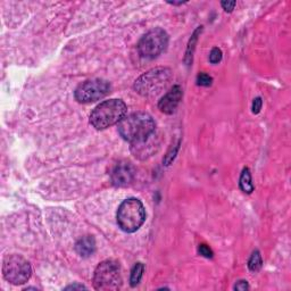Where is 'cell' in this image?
Segmentation results:
<instances>
[{
	"instance_id": "6da1fadb",
	"label": "cell",
	"mask_w": 291,
	"mask_h": 291,
	"mask_svg": "<svg viewBox=\"0 0 291 291\" xmlns=\"http://www.w3.org/2000/svg\"><path fill=\"white\" fill-rule=\"evenodd\" d=\"M156 130V123L148 113L136 112L124 118L118 123V132L124 140L132 144L147 141Z\"/></svg>"
},
{
	"instance_id": "7a4b0ae2",
	"label": "cell",
	"mask_w": 291,
	"mask_h": 291,
	"mask_svg": "<svg viewBox=\"0 0 291 291\" xmlns=\"http://www.w3.org/2000/svg\"><path fill=\"white\" fill-rule=\"evenodd\" d=\"M128 107L120 99H110L94 108L90 115V123L97 130H105L120 123L126 114Z\"/></svg>"
},
{
	"instance_id": "3957f363",
	"label": "cell",
	"mask_w": 291,
	"mask_h": 291,
	"mask_svg": "<svg viewBox=\"0 0 291 291\" xmlns=\"http://www.w3.org/2000/svg\"><path fill=\"white\" fill-rule=\"evenodd\" d=\"M171 80V70L168 68H156L142 74L134 82L133 89L144 97H154L165 89Z\"/></svg>"
},
{
	"instance_id": "277c9868",
	"label": "cell",
	"mask_w": 291,
	"mask_h": 291,
	"mask_svg": "<svg viewBox=\"0 0 291 291\" xmlns=\"http://www.w3.org/2000/svg\"><path fill=\"white\" fill-rule=\"evenodd\" d=\"M146 221V210L139 199L128 198L120 204L118 210V224L126 234L138 231Z\"/></svg>"
},
{
	"instance_id": "5b68a950",
	"label": "cell",
	"mask_w": 291,
	"mask_h": 291,
	"mask_svg": "<svg viewBox=\"0 0 291 291\" xmlns=\"http://www.w3.org/2000/svg\"><path fill=\"white\" fill-rule=\"evenodd\" d=\"M122 286L120 266L118 262L107 260L102 262L94 270V286L96 290L113 291Z\"/></svg>"
},
{
	"instance_id": "8992f818",
	"label": "cell",
	"mask_w": 291,
	"mask_h": 291,
	"mask_svg": "<svg viewBox=\"0 0 291 291\" xmlns=\"http://www.w3.org/2000/svg\"><path fill=\"white\" fill-rule=\"evenodd\" d=\"M2 276L12 284H24L32 276L31 265L24 257L20 255L7 256L4 260Z\"/></svg>"
},
{
	"instance_id": "52a82bcc",
	"label": "cell",
	"mask_w": 291,
	"mask_h": 291,
	"mask_svg": "<svg viewBox=\"0 0 291 291\" xmlns=\"http://www.w3.org/2000/svg\"><path fill=\"white\" fill-rule=\"evenodd\" d=\"M168 44V34L163 28H152L140 39L138 52L141 57L154 60L163 52Z\"/></svg>"
},
{
	"instance_id": "ba28073f",
	"label": "cell",
	"mask_w": 291,
	"mask_h": 291,
	"mask_svg": "<svg viewBox=\"0 0 291 291\" xmlns=\"http://www.w3.org/2000/svg\"><path fill=\"white\" fill-rule=\"evenodd\" d=\"M110 92V83L104 78L86 80L76 89L74 97L81 104H90L100 100Z\"/></svg>"
},
{
	"instance_id": "9c48e42d",
	"label": "cell",
	"mask_w": 291,
	"mask_h": 291,
	"mask_svg": "<svg viewBox=\"0 0 291 291\" xmlns=\"http://www.w3.org/2000/svg\"><path fill=\"white\" fill-rule=\"evenodd\" d=\"M136 176V171L131 163L122 162L115 166L112 172V182L116 186H130Z\"/></svg>"
},
{
	"instance_id": "30bf717a",
	"label": "cell",
	"mask_w": 291,
	"mask_h": 291,
	"mask_svg": "<svg viewBox=\"0 0 291 291\" xmlns=\"http://www.w3.org/2000/svg\"><path fill=\"white\" fill-rule=\"evenodd\" d=\"M182 88L180 86H174L158 102V108L165 114H173L182 99Z\"/></svg>"
},
{
	"instance_id": "8fae6325",
	"label": "cell",
	"mask_w": 291,
	"mask_h": 291,
	"mask_svg": "<svg viewBox=\"0 0 291 291\" xmlns=\"http://www.w3.org/2000/svg\"><path fill=\"white\" fill-rule=\"evenodd\" d=\"M76 250L81 257H90L96 252V241L92 236H83L76 244Z\"/></svg>"
},
{
	"instance_id": "7c38bea8",
	"label": "cell",
	"mask_w": 291,
	"mask_h": 291,
	"mask_svg": "<svg viewBox=\"0 0 291 291\" xmlns=\"http://www.w3.org/2000/svg\"><path fill=\"white\" fill-rule=\"evenodd\" d=\"M239 186L240 189L244 191V194H252L255 186L252 184V173L249 171L248 168H244L242 170V173H241L240 180H239Z\"/></svg>"
},
{
	"instance_id": "4fadbf2b",
	"label": "cell",
	"mask_w": 291,
	"mask_h": 291,
	"mask_svg": "<svg viewBox=\"0 0 291 291\" xmlns=\"http://www.w3.org/2000/svg\"><path fill=\"white\" fill-rule=\"evenodd\" d=\"M202 30V26H199L196 31L194 32V34L191 36V38L189 40L188 47H186V57H184V62L186 64L190 66L191 63H192V56H194V48H196V44L198 40V36L200 34V32Z\"/></svg>"
},
{
	"instance_id": "5bb4252c",
	"label": "cell",
	"mask_w": 291,
	"mask_h": 291,
	"mask_svg": "<svg viewBox=\"0 0 291 291\" xmlns=\"http://www.w3.org/2000/svg\"><path fill=\"white\" fill-rule=\"evenodd\" d=\"M144 272V265L142 263H136L133 266L132 271H131V276H130V284L131 286H136L142 278Z\"/></svg>"
},
{
	"instance_id": "9a60e30c",
	"label": "cell",
	"mask_w": 291,
	"mask_h": 291,
	"mask_svg": "<svg viewBox=\"0 0 291 291\" xmlns=\"http://www.w3.org/2000/svg\"><path fill=\"white\" fill-rule=\"evenodd\" d=\"M263 266V260H262V255L258 250H255L248 260V268L252 272H258Z\"/></svg>"
},
{
	"instance_id": "2e32d148",
	"label": "cell",
	"mask_w": 291,
	"mask_h": 291,
	"mask_svg": "<svg viewBox=\"0 0 291 291\" xmlns=\"http://www.w3.org/2000/svg\"><path fill=\"white\" fill-rule=\"evenodd\" d=\"M197 84L200 86H210L213 83V78L206 73H200L197 76Z\"/></svg>"
},
{
	"instance_id": "e0dca14e",
	"label": "cell",
	"mask_w": 291,
	"mask_h": 291,
	"mask_svg": "<svg viewBox=\"0 0 291 291\" xmlns=\"http://www.w3.org/2000/svg\"><path fill=\"white\" fill-rule=\"evenodd\" d=\"M222 57H223V54L221 49L215 47L212 49V52L210 54V62L212 64H218L222 60Z\"/></svg>"
},
{
	"instance_id": "ac0fdd59",
	"label": "cell",
	"mask_w": 291,
	"mask_h": 291,
	"mask_svg": "<svg viewBox=\"0 0 291 291\" xmlns=\"http://www.w3.org/2000/svg\"><path fill=\"white\" fill-rule=\"evenodd\" d=\"M198 252L202 256L206 257V258H213V256H214L213 250H212V249L208 246H206V244H199Z\"/></svg>"
},
{
	"instance_id": "d6986e66",
	"label": "cell",
	"mask_w": 291,
	"mask_h": 291,
	"mask_svg": "<svg viewBox=\"0 0 291 291\" xmlns=\"http://www.w3.org/2000/svg\"><path fill=\"white\" fill-rule=\"evenodd\" d=\"M262 106H263V100H262L260 97H257V98L254 99L252 107V113L254 114H258L260 112V110H262Z\"/></svg>"
},
{
	"instance_id": "ffe728a7",
	"label": "cell",
	"mask_w": 291,
	"mask_h": 291,
	"mask_svg": "<svg viewBox=\"0 0 291 291\" xmlns=\"http://www.w3.org/2000/svg\"><path fill=\"white\" fill-rule=\"evenodd\" d=\"M221 5H222L224 10L228 12V13H230V12H232L234 10L236 2H222Z\"/></svg>"
},
{
	"instance_id": "44dd1931",
	"label": "cell",
	"mask_w": 291,
	"mask_h": 291,
	"mask_svg": "<svg viewBox=\"0 0 291 291\" xmlns=\"http://www.w3.org/2000/svg\"><path fill=\"white\" fill-rule=\"evenodd\" d=\"M248 288H249L248 282H247V281H244V280L239 281L238 284H236L234 286V289H236V290H240V291H244V290H247Z\"/></svg>"
},
{
	"instance_id": "7402d4cb",
	"label": "cell",
	"mask_w": 291,
	"mask_h": 291,
	"mask_svg": "<svg viewBox=\"0 0 291 291\" xmlns=\"http://www.w3.org/2000/svg\"><path fill=\"white\" fill-rule=\"evenodd\" d=\"M74 290V289H86L84 286H82V284H72V286H68V288H66V290Z\"/></svg>"
}]
</instances>
